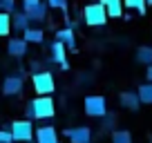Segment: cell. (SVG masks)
<instances>
[{
  "instance_id": "4fadbf2b",
  "label": "cell",
  "mask_w": 152,
  "mask_h": 143,
  "mask_svg": "<svg viewBox=\"0 0 152 143\" xmlns=\"http://www.w3.org/2000/svg\"><path fill=\"white\" fill-rule=\"evenodd\" d=\"M56 40H58V43H63L65 47L74 49V47H76V36H74V29H72V27H63V29H58V31H56Z\"/></svg>"
},
{
  "instance_id": "44dd1931",
  "label": "cell",
  "mask_w": 152,
  "mask_h": 143,
  "mask_svg": "<svg viewBox=\"0 0 152 143\" xmlns=\"http://www.w3.org/2000/svg\"><path fill=\"white\" fill-rule=\"evenodd\" d=\"M67 5H69V0H47V7H49V9H61V11H65V20H67V27H69V16H67Z\"/></svg>"
},
{
  "instance_id": "d4e9b609",
  "label": "cell",
  "mask_w": 152,
  "mask_h": 143,
  "mask_svg": "<svg viewBox=\"0 0 152 143\" xmlns=\"http://www.w3.org/2000/svg\"><path fill=\"white\" fill-rule=\"evenodd\" d=\"M112 125H114V116H105V121H103V123H101V132H110V130H112Z\"/></svg>"
},
{
  "instance_id": "ba28073f",
  "label": "cell",
  "mask_w": 152,
  "mask_h": 143,
  "mask_svg": "<svg viewBox=\"0 0 152 143\" xmlns=\"http://www.w3.org/2000/svg\"><path fill=\"white\" fill-rule=\"evenodd\" d=\"M23 87H25V81H23V76L20 74H11V76H7L5 81H2V94L5 96H18L20 92H23Z\"/></svg>"
},
{
  "instance_id": "d6986e66",
  "label": "cell",
  "mask_w": 152,
  "mask_h": 143,
  "mask_svg": "<svg viewBox=\"0 0 152 143\" xmlns=\"http://www.w3.org/2000/svg\"><path fill=\"white\" fill-rule=\"evenodd\" d=\"M123 7H128V9H134L139 11V14H145V7H148V0H123Z\"/></svg>"
},
{
  "instance_id": "9a60e30c",
  "label": "cell",
  "mask_w": 152,
  "mask_h": 143,
  "mask_svg": "<svg viewBox=\"0 0 152 143\" xmlns=\"http://www.w3.org/2000/svg\"><path fill=\"white\" fill-rule=\"evenodd\" d=\"M101 5L105 7L110 18H119L123 14V0H101Z\"/></svg>"
},
{
  "instance_id": "3957f363",
  "label": "cell",
  "mask_w": 152,
  "mask_h": 143,
  "mask_svg": "<svg viewBox=\"0 0 152 143\" xmlns=\"http://www.w3.org/2000/svg\"><path fill=\"white\" fill-rule=\"evenodd\" d=\"M31 83H34V92H36L38 96H49L54 94V90H56V81H54L52 72H36L31 76Z\"/></svg>"
},
{
  "instance_id": "484cf974",
  "label": "cell",
  "mask_w": 152,
  "mask_h": 143,
  "mask_svg": "<svg viewBox=\"0 0 152 143\" xmlns=\"http://www.w3.org/2000/svg\"><path fill=\"white\" fill-rule=\"evenodd\" d=\"M145 76H148V83H152V65L148 67V72H145Z\"/></svg>"
},
{
  "instance_id": "6da1fadb",
  "label": "cell",
  "mask_w": 152,
  "mask_h": 143,
  "mask_svg": "<svg viewBox=\"0 0 152 143\" xmlns=\"http://www.w3.org/2000/svg\"><path fill=\"white\" fill-rule=\"evenodd\" d=\"M54 112H56V105H54L52 96H36V98H31L27 103V107H25V119H27V121L52 119Z\"/></svg>"
},
{
  "instance_id": "5bb4252c",
  "label": "cell",
  "mask_w": 152,
  "mask_h": 143,
  "mask_svg": "<svg viewBox=\"0 0 152 143\" xmlns=\"http://www.w3.org/2000/svg\"><path fill=\"white\" fill-rule=\"evenodd\" d=\"M119 103L123 105L125 110H139V105H141V101H139V94L137 92H123V94L119 96Z\"/></svg>"
},
{
  "instance_id": "8992f818",
  "label": "cell",
  "mask_w": 152,
  "mask_h": 143,
  "mask_svg": "<svg viewBox=\"0 0 152 143\" xmlns=\"http://www.w3.org/2000/svg\"><path fill=\"white\" fill-rule=\"evenodd\" d=\"M23 11L27 14L29 23H45L47 2H43V0H23Z\"/></svg>"
},
{
  "instance_id": "7402d4cb",
  "label": "cell",
  "mask_w": 152,
  "mask_h": 143,
  "mask_svg": "<svg viewBox=\"0 0 152 143\" xmlns=\"http://www.w3.org/2000/svg\"><path fill=\"white\" fill-rule=\"evenodd\" d=\"M11 31V14L0 11V36H7Z\"/></svg>"
},
{
  "instance_id": "9c48e42d",
  "label": "cell",
  "mask_w": 152,
  "mask_h": 143,
  "mask_svg": "<svg viewBox=\"0 0 152 143\" xmlns=\"http://www.w3.org/2000/svg\"><path fill=\"white\" fill-rule=\"evenodd\" d=\"M27 40L23 38V36H11L9 43H7V54L14 58H23L25 54H27Z\"/></svg>"
},
{
  "instance_id": "ac0fdd59",
  "label": "cell",
  "mask_w": 152,
  "mask_h": 143,
  "mask_svg": "<svg viewBox=\"0 0 152 143\" xmlns=\"http://www.w3.org/2000/svg\"><path fill=\"white\" fill-rule=\"evenodd\" d=\"M137 61L150 67V65H152V47H148V45L139 47V49H137Z\"/></svg>"
},
{
  "instance_id": "7c38bea8",
  "label": "cell",
  "mask_w": 152,
  "mask_h": 143,
  "mask_svg": "<svg viewBox=\"0 0 152 143\" xmlns=\"http://www.w3.org/2000/svg\"><path fill=\"white\" fill-rule=\"evenodd\" d=\"M65 45L63 43H58V40H54V43H49V52H52V61L54 63H58V65H65L67 63V54H65Z\"/></svg>"
},
{
  "instance_id": "4316f807",
  "label": "cell",
  "mask_w": 152,
  "mask_h": 143,
  "mask_svg": "<svg viewBox=\"0 0 152 143\" xmlns=\"http://www.w3.org/2000/svg\"><path fill=\"white\" fill-rule=\"evenodd\" d=\"M148 5H152V0H148Z\"/></svg>"
},
{
  "instance_id": "e0dca14e",
  "label": "cell",
  "mask_w": 152,
  "mask_h": 143,
  "mask_svg": "<svg viewBox=\"0 0 152 143\" xmlns=\"http://www.w3.org/2000/svg\"><path fill=\"white\" fill-rule=\"evenodd\" d=\"M137 94H139V101L143 105H152V83H141Z\"/></svg>"
},
{
  "instance_id": "603a6c76",
  "label": "cell",
  "mask_w": 152,
  "mask_h": 143,
  "mask_svg": "<svg viewBox=\"0 0 152 143\" xmlns=\"http://www.w3.org/2000/svg\"><path fill=\"white\" fill-rule=\"evenodd\" d=\"M0 11L14 14V11H16V0H0Z\"/></svg>"
},
{
  "instance_id": "8fae6325",
  "label": "cell",
  "mask_w": 152,
  "mask_h": 143,
  "mask_svg": "<svg viewBox=\"0 0 152 143\" xmlns=\"http://www.w3.org/2000/svg\"><path fill=\"white\" fill-rule=\"evenodd\" d=\"M11 29H14V31H20V34H25L29 29V18H27V14H25L23 9L11 14Z\"/></svg>"
},
{
  "instance_id": "cb8c5ba5",
  "label": "cell",
  "mask_w": 152,
  "mask_h": 143,
  "mask_svg": "<svg viewBox=\"0 0 152 143\" xmlns=\"http://www.w3.org/2000/svg\"><path fill=\"white\" fill-rule=\"evenodd\" d=\"M0 143H16V141H14V134H11V130H7V128L0 130Z\"/></svg>"
},
{
  "instance_id": "7a4b0ae2",
  "label": "cell",
  "mask_w": 152,
  "mask_h": 143,
  "mask_svg": "<svg viewBox=\"0 0 152 143\" xmlns=\"http://www.w3.org/2000/svg\"><path fill=\"white\" fill-rule=\"evenodd\" d=\"M107 18L110 16H107V11H105V7L101 2H92V5H87L83 9V20H85L87 27H103Z\"/></svg>"
},
{
  "instance_id": "277c9868",
  "label": "cell",
  "mask_w": 152,
  "mask_h": 143,
  "mask_svg": "<svg viewBox=\"0 0 152 143\" xmlns=\"http://www.w3.org/2000/svg\"><path fill=\"white\" fill-rule=\"evenodd\" d=\"M83 107H85V114L92 116V119H105L107 116V101L99 94L85 96L83 101Z\"/></svg>"
},
{
  "instance_id": "30bf717a",
  "label": "cell",
  "mask_w": 152,
  "mask_h": 143,
  "mask_svg": "<svg viewBox=\"0 0 152 143\" xmlns=\"http://www.w3.org/2000/svg\"><path fill=\"white\" fill-rule=\"evenodd\" d=\"M36 143H61V139L52 125H40L36 128Z\"/></svg>"
},
{
  "instance_id": "83f0119b",
  "label": "cell",
  "mask_w": 152,
  "mask_h": 143,
  "mask_svg": "<svg viewBox=\"0 0 152 143\" xmlns=\"http://www.w3.org/2000/svg\"><path fill=\"white\" fill-rule=\"evenodd\" d=\"M150 143H152V136H150Z\"/></svg>"
},
{
  "instance_id": "52a82bcc",
  "label": "cell",
  "mask_w": 152,
  "mask_h": 143,
  "mask_svg": "<svg viewBox=\"0 0 152 143\" xmlns=\"http://www.w3.org/2000/svg\"><path fill=\"white\" fill-rule=\"evenodd\" d=\"M65 136L72 143H92V130L87 125H74L65 130Z\"/></svg>"
},
{
  "instance_id": "ffe728a7",
  "label": "cell",
  "mask_w": 152,
  "mask_h": 143,
  "mask_svg": "<svg viewBox=\"0 0 152 143\" xmlns=\"http://www.w3.org/2000/svg\"><path fill=\"white\" fill-rule=\"evenodd\" d=\"M112 143H132V134L128 130H114L112 132Z\"/></svg>"
},
{
  "instance_id": "2e32d148",
  "label": "cell",
  "mask_w": 152,
  "mask_h": 143,
  "mask_svg": "<svg viewBox=\"0 0 152 143\" xmlns=\"http://www.w3.org/2000/svg\"><path fill=\"white\" fill-rule=\"evenodd\" d=\"M23 38L27 40V43H34V45H40L45 43V31L40 27H29L27 31L23 34Z\"/></svg>"
},
{
  "instance_id": "5b68a950",
  "label": "cell",
  "mask_w": 152,
  "mask_h": 143,
  "mask_svg": "<svg viewBox=\"0 0 152 143\" xmlns=\"http://www.w3.org/2000/svg\"><path fill=\"white\" fill-rule=\"evenodd\" d=\"M11 134H14V141L16 143H29L34 136H36V130H34V123L27 119H20V121H14L9 125Z\"/></svg>"
}]
</instances>
